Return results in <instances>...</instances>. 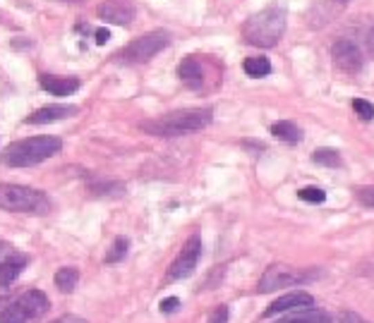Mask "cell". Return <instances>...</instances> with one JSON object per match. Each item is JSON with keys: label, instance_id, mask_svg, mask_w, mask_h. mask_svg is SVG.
Instances as JSON below:
<instances>
[{"label": "cell", "instance_id": "cell-1", "mask_svg": "<svg viewBox=\"0 0 374 323\" xmlns=\"http://www.w3.org/2000/svg\"><path fill=\"white\" fill-rule=\"evenodd\" d=\"M211 123L209 108H192V110H178V113H168L159 120H149L141 123V129L156 137H183V134L204 129Z\"/></svg>", "mask_w": 374, "mask_h": 323}, {"label": "cell", "instance_id": "cell-2", "mask_svg": "<svg viewBox=\"0 0 374 323\" xmlns=\"http://www.w3.org/2000/svg\"><path fill=\"white\" fill-rule=\"evenodd\" d=\"M60 149H63V141L58 137H29L10 144L5 154L0 156V160L10 168H29V165L43 163Z\"/></svg>", "mask_w": 374, "mask_h": 323}, {"label": "cell", "instance_id": "cell-3", "mask_svg": "<svg viewBox=\"0 0 374 323\" xmlns=\"http://www.w3.org/2000/svg\"><path fill=\"white\" fill-rule=\"evenodd\" d=\"M286 32V12L281 8H269L252 14L242 27V37L257 48H271L281 41Z\"/></svg>", "mask_w": 374, "mask_h": 323}, {"label": "cell", "instance_id": "cell-4", "mask_svg": "<svg viewBox=\"0 0 374 323\" xmlns=\"http://www.w3.org/2000/svg\"><path fill=\"white\" fill-rule=\"evenodd\" d=\"M0 209L10 213H48L50 201L43 191L24 185H0Z\"/></svg>", "mask_w": 374, "mask_h": 323}, {"label": "cell", "instance_id": "cell-5", "mask_svg": "<svg viewBox=\"0 0 374 323\" xmlns=\"http://www.w3.org/2000/svg\"><path fill=\"white\" fill-rule=\"evenodd\" d=\"M50 309V300L41 290H27L0 311V323H37Z\"/></svg>", "mask_w": 374, "mask_h": 323}, {"label": "cell", "instance_id": "cell-6", "mask_svg": "<svg viewBox=\"0 0 374 323\" xmlns=\"http://www.w3.org/2000/svg\"><path fill=\"white\" fill-rule=\"evenodd\" d=\"M168 43H170L168 32H151L135 39L132 43H128V46L118 53V58L123 60V63H146V60H151L156 53H161Z\"/></svg>", "mask_w": 374, "mask_h": 323}, {"label": "cell", "instance_id": "cell-7", "mask_svg": "<svg viewBox=\"0 0 374 323\" xmlns=\"http://www.w3.org/2000/svg\"><path fill=\"white\" fill-rule=\"evenodd\" d=\"M307 278H315V273L307 275L305 271L276 264V266H271V269H266V273L262 275L259 285H257V292H274V290H281V287H291V285H297V282H305Z\"/></svg>", "mask_w": 374, "mask_h": 323}, {"label": "cell", "instance_id": "cell-8", "mask_svg": "<svg viewBox=\"0 0 374 323\" xmlns=\"http://www.w3.org/2000/svg\"><path fill=\"white\" fill-rule=\"evenodd\" d=\"M201 256V237L199 235H192L190 240L185 242V247L180 249L178 259L170 264L168 269V280H183L197 269V261Z\"/></svg>", "mask_w": 374, "mask_h": 323}, {"label": "cell", "instance_id": "cell-9", "mask_svg": "<svg viewBox=\"0 0 374 323\" xmlns=\"http://www.w3.org/2000/svg\"><path fill=\"white\" fill-rule=\"evenodd\" d=\"M331 58H333V63H336V67L343 70V72H348V74H357L362 70L360 48H357L353 41H348V39H341V41L333 43Z\"/></svg>", "mask_w": 374, "mask_h": 323}, {"label": "cell", "instance_id": "cell-10", "mask_svg": "<svg viewBox=\"0 0 374 323\" xmlns=\"http://www.w3.org/2000/svg\"><path fill=\"white\" fill-rule=\"evenodd\" d=\"M315 304V297L307 295L302 290H295V292H286L283 297L274 302L271 306H266V311L262 316L264 319H271L276 314H288V311H295V309H302V306H312Z\"/></svg>", "mask_w": 374, "mask_h": 323}, {"label": "cell", "instance_id": "cell-11", "mask_svg": "<svg viewBox=\"0 0 374 323\" xmlns=\"http://www.w3.org/2000/svg\"><path fill=\"white\" fill-rule=\"evenodd\" d=\"M99 17L110 24L125 27L135 19V8L128 0H106V3L99 5Z\"/></svg>", "mask_w": 374, "mask_h": 323}, {"label": "cell", "instance_id": "cell-12", "mask_svg": "<svg viewBox=\"0 0 374 323\" xmlns=\"http://www.w3.org/2000/svg\"><path fill=\"white\" fill-rule=\"evenodd\" d=\"M79 108L77 105H46V108L34 110L27 118V125H48V123H58V120L72 118L77 115Z\"/></svg>", "mask_w": 374, "mask_h": 323}, {"label": "cell", "instance_id": "cell-13", "mask_svg": "<svg viewBox=\"0 0 374 323\" xmlns=\"http://www.w3.org/2000/svg\"><path fill=\"white\" fill-rule=\"evenodd\" d=\"M39 84H41L43 92H48L50 96H70L79 89L77 77H55V74H41Z\"/></svg>", "mask_w": 374, "mask_h": 323}, {"label": "cell", "instance_id": "cell-14", "mask_svg": "<svg viewBox=\"0 0 374 323\" xmlns=\"http://www.w3.org/2000/svg\"><path fill=\"white\" fill-rule=\"evenodd\" d=\"M276 323H331V319H328V314H324L322 309H315V306H302V309L288 311V314Z\"/></svg>", "mask_w": 374, "mask_h": 323}, {"label": "cell", "instance_id": "cell-15", "mask_svg": "<svg viewBox=\"0 0 374 323\" xmlns=\"http://www.w3.org/2000/svg\"><path fill=\"white\" fill-rule=\"evenodd\" d=\"M27 269V256L22 254H14L0 266V287H8L22 275V271Z\"/></svg>", "mask_w": 374, "mask_h": 323}, {"label": "cell", "instance_id": "cell-16", "mask_svg": "<svg viewBox=\"0 0 374 323\" xmlns=\"http://www.w3.org/2000/svg\"><path fill=\"white\" fill-rule=\"evenodd\" d=\"M178 77L183 79L190 89H199L201 82H204V74H201V67L197 63V58H185L183 63L178 65Z\"/></svg>", "mask_w": 374, "mask_h": 323}, {"label": "cell", "instance_id": "cell-17", "mask_svg": "<svg viewBox=\"0 0 374 323\" xmlns=\"http://www.w3.org/2000/svg\"><path fill=\"white\" fill-rule=\"evenodd\" d=\"M53 280H55V287H58L60 292L70 295L79 282V271L72 269V266H65V269H58V273H55Z\"/></svg>", "mask_w": 374, "mask_h": 323}, {"label": "cell", "instance_id": "cell-18", "mask_svg": "<svg viewBox=\"0 0 374 323\" xmlns=\"http://www.w3.org/2000/svg\"><path fill=\"white\" fill-rule=\"evenodd\" d=\"M271 134L279 141H286V144H297L300 141V129L288 120H279V123L271 125Z\"/></svg>", "mask_w": 374, "mask_h": 323}, {"label": "cell", "instance_id": "cell-19", "mask_svg": "<svg viewBox=\"0 0 374 323\" xmlns=\"http://www.w3.org/2000/svg\"><path fill=\"white\" fill-rule=\"evenodd\" d=\"M242 70H245L250 77H266V74L271 72V63H269V58L255 55V58H247L245 63H242Z\"/></svg>", "mask_w": 374, "mask_h": 323}, {"label": "cell", "instance_id": "cell-20", "mask_svg": "<svg viewBox=\"0 0 374 323\" xmlns=\"http://www.w3.org/2000/svg\"><path fill=\"white\" fill-rule=\"evenodd\" d=\"M312 160L317 165H326V168H341V154L333 149H317L312 154Z\"/></svg>", "mask_w": 374, "mask_h": 323}, {"label": "cell", "instance_id": "cell-21", "mask_svg": "<svg viewBox=\"0 0 374 323\" xmlns=\"http://www.w3.org/2000/svg\"><path fill=\"white\" fill-rule=\"evenodd\" d=\"M128 249H130L128 237H118V240L113 242V247H110V251L106 254V264H118V261H123Z\"/></svg>", "mask_w": 374, "mask_h": 323}, {"label": "cell", "instance_id": "cell-22", "mask_svg": "<svg viewBox=\"0 0 374 323\" xmlns=\"http://www.w3.org/2000/svg\"><path fill=\"white\" fill-rule=\"evenodd\" d=\"M297 196H300L302 201H307V204H322V201L326 199V191L319 189V187H302V189L297 191Z\"/></svg>", "mask_w": 374, "mask_h": 323}, {"label": "cell", "instance_id": "cell-23", "mask_svg": "<svg viewBox=\"0 0 374 323\" xmlns=\"http://www.w3.org/2000/svg\"><path fill=\"white\" fill-rule=\"evenodd\" d=\"M353 110L360 115L362 120H372L374 118V105L365 98H355L353 101Z\"/></svg>", "mask_w": 374, "mask_h": 323}, {"label": "cell", "instance_id": "cell-24", "mask_svg": "<svg viewBox=\"0 0 374 323\" xmlns=\"http://www.w3.org/2000/svg\"><path fill=\"white\" fill-rule=\"evenodd\" d=\"M92 191L94 194H123L125 187L118 185V183H108V185H92Z\"/></svg>", "mask_w": 374, "mask_h": 323}, {"label": "cell", "instance_id": "cell-25", "mask_svg": "<svg viewBox=\"0 0 374 323\" xmlns=\"http://www.w3.org/2000/svg\"><path fill=\"white\" fill-rule=\"evenodd\" d=\"M228 319H230V309L226 304H221L216 306L214 314L209 316V323H228Z\"/></svg>", "mask_w": 374, "mask_h": 323}, {"label": "cell", "instance_id": "cell-26", "mask_svg": "<svg viewBox=\"0 0 374 323\" xmlns=\"http://www.w3.org/2000/svg\"><path fill=\"white\" fill-rule=\"evenodd\" d=\"M178 309H180L178 297H166V300L161 302V311H164V314H175Z\"/></svg>", "mask_w": 374, "mask_h": 323}, {"label": "cell", "instance_id": "cell-27", "mask_svg": "<svg viewBox=\"0 0 374 323\" xmlns=\"http://www.w3.org/2000/svg\"><path fill=\"white\" fill-rule=\"evenodd\" d=\"M357 199H360L365 206L374 209V185H372V187H362V189L357 191Z\"/></svg>", "mask_w": 374, "mask_h": 323}, {"label": "cell", "instance_id": "cell-28", "mask_svg": "<svg viewBox=\"0 0 374 323\" xmlns=\"http://www.w3.org/2000/svg\"><path fill=\"white\" fill-rule=\"evenodd\" d=\"M14 254H17V251H14L8 242H0V266H3L5 261H8L10 256H14Z\"/></svg>", "mask_w": 374, "mask_h": 323}, {"label": "cell", "instance_id": "cell-29", "mask_svg": "<svg viewBox=\"0 0 374 323\" xmlns=\"http://www.w3.org/2000/svg\"><path fill=\"white\" fill-rule=\"evenodd\" d=\"M108 39H110V32H108V29H96V32H94L96 46H104V43H108Z\"/></svg>", "mask_w": 374, "mask_h": 323}, {"label": "cell", "instance_id": "cell-30", "mask_svg": "<svg viewBox=\"0 0 374 323\" xmlns=\"http://www.w3.org/2000/svg\"><path fill=\"white\" fill-rule=\"evenodd\" d=\"M50 323H89V321H87V319H82V316L65 314V316H60V319H55V321H50Z\"/></svg>", "mask_w": 374, "mask_h": 323}, {"label": "cell", "instance_id": "cell-31", "mask_svg": "<svg viewBox=\"0 0 374 323\" xmlns=\"http://www.w3.org/2000/svg\"><path fill=\"white\" fill-rule=\"evenodd\" d=\"M341 323H367L362 321L357 314H353V311H346V314H341Z\"/></svg>", "mask_w": 374, "mask_h": 323}, {"label": "cell", "instance_id": "cell-32", "mask_svg": "<svg viewBox=\"0 0 374 323\" xmlns=\"http://www.w3.org/2000/svg\"><path fill=\"white\" fill-rule=\"evenodd\" d=\"M367 48H370V53L374 55V27H372L370 37H367Z\"/></svg>", "mask_w": 374, "mask_h": 323}, {"label": "cell", "instance_id": "cell-33", "mask_svg": "<svg viewBox=\"0 0 374 323\" xmlns=\"http://www.w3.org/2000/svg\"><path fill=\"white\" fill-rule=\"evenodd\" d=\"M341 3H348V0H341Z\"/></svg>", "mask_w": 374, "mask_h": 323}]
</instances>
